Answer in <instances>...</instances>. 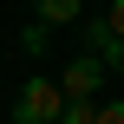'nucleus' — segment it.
Here are the masks:
<instances>
[{"instance_id": "nucleus-5", "label": "nucleus", "mask_w": 124, "mask_h": 124, "mask_svg": "<svg viewBox=\"0 0 124 124\" xmlns=\"http://www.w3.org/2000/svg\"><path fill=\"white\" fill-rule=\"evenodd\" d=\"M92 124H124V98H98L92 105Z\"/></svg>"}, {"instance_id": "nucleus-3", "label": "nucleus", "mask_w": 124, "mask_h": 124, "mask_svg": "<svg viewBox=\"0 0 124 124\" xmlns=\"http://www.w3.org/2000/svg\"><path fill=\"white\" fill-rule=\"evenodd\" d=\"M78 46H85V52H98L111 72H124V33L111 26V20H78Z\"/></svg>"}, {"instance_id": "nucleus-1", "label": "nucleus", "mask_w": 124, "mask_h": 124, "mask_svg": "<svg viewBox=\"0 0 124 124\" xmlns=\"http://www.w3.org/2000/svg\"><path fill=\"white\" fill-rule=\"evenodd\" d=\"M65 105H72V98H65L52 78H26V85L13 92V124H59Z\"/></svg>"}, {"instance_id": "nucleus-2", "label": "nucleus", "mask_w": 124, "mask_h": 124, "mask_svg": "<svg viewBox=\"0 0 124 124\" xmlns=\"http://www.w3.org/2000/svg\"><path fill=\"white\" fill-rule=\"evenodd\" d=\"M105 72H111V65L78 46V52L65 59V72H59V92H65V98H98V92H105Z\"/></svg>"}, {"instance_id": "nucleus-4", "label": "nucleus", "mask_w": 124, "mask_h": 124, "mask_svg": "<svg viewBox=\"0 0 124 124\" xmlns=\"http://www.w3.org/2000/svg\"><path fill=\"white\" fill-rule=\"evenodd\" d=\"M33 13H39L46 26H78V20H85V0H33Z\"/></svg>"}, {"instance_id": "nucleus-6", "label": "nucleus", "mask_w": 124, "mask_h": 124, "mask_svg": "<svg viewBox=\"0 0 124 124\" xmlns=\"http://www.w3.org/2000/svg\"><path fill=\"white\" fill-rule=\"evenodd\" d=\"M92 105H98V98H72V105L59 111V124H92Z\"/></svg>"}, {"instance_id": "nucleus-7", "label": "nucleus", "mask_w": 124, "mask_h": 124, "mask_svg": "<svg viewBox=\"0 0 124 124\" xmlns=\"http://www.w3.org/2000/svg\"><path fill=\"white\" fill-rule=\"evenodd\" d=\"M20 46H26L33 59H39V52H46V20H39V26H26V33H20Z\"/></svg>"}, {"instance_id": "nucleus-8", "label": "nucleus", "mask_w": 124, "mask_h": 124, "mask_svg": "<svg viewBox=\"0 0 124 124\" xmlns=\"http://www.w3.org/2000/svg\"><path fill=\"white\" fill-rule=\"evenodd\" d=\"M105 20H111V26L124 33V0H111V13H105Z\"/></svg>"}]
</instances>
